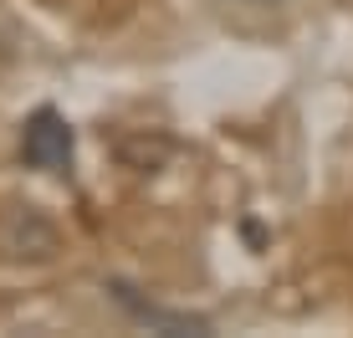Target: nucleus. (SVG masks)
Segmentation results:
<instances>
[{
	"label": "nucleus",
	"instance_id": "7ed1b4c3",
	"mask_svg": "<svg viewBox=\"0 0 353 338\" xmlns=\"http://www.w3.org/2000/svg\"><path fill=\"white\" fill-rule=\"evenodd\" d=\"M0 31H6V21H0ZM0 62H10V36H0Z\"/></svg>",
	"mask_w": 353,
	"mask_h": 338
},
{
	"label": "nucleus",
	"instance_id": "f257e3e1",
	"mask_svg": "<svg viewBox=\"0 0 353 338\" xmlns=\"http://www.w3.org/2000/svg\"><path fill=\"white\" fill-rule=\"evenodd\" d=\"M62 251L57 221L31 200H6L0 205V261L6 267H46Z\"/></svg>",
	"mask_w": 353,
	"mask_h": 338
},
{
	"label": "nucleus",
	"instance_id": "f03ea898",
	"mask_svg": "<svg viewBox=\"0 0 353 338\" xmlns=\"http://www.w3.org/2000/svg\"><path fill=\"white\" fill-rule=\"evenodd\" d=\"M72 154H77V139H72V123L57 108H36L26 118V134H21V159L31 169H52L62 175L72 169Z\"/></svg>",
	"mask_w": 353,
	"mask_h": 338
}]
</instances>
